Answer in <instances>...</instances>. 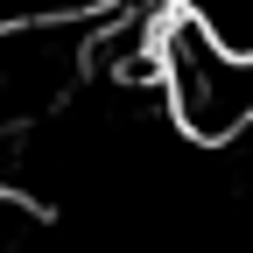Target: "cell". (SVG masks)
Returning a JSON list of instances; mask_svg holds the SVG:
<instances>
[{
  "mask_svg": "<svg viewBox=\"0 0 253 253\" xmlns=\"http://www.w3.org/2000/svg\"><path fill=\"white\" fill-rule=\"evenodd\" d=\"M155 84L183 141L225 148L253 134V49L218 42L190 7L155 14Z\"/></svg>",
  "mask_w": 253,
  "mask_h": 253,
  "instance_id": "cell-1",
  "label": "cell"
},
{
  "mask_svg": "<svg viewBox=\"0 0 253 253\" xmlns=\"http://www.w3.org/2000/svg\"><path fill=\"white\" fill-rule=\"evenodd\" d=\"M91 14H14L0 21V134H28L63 113L84 84Z\"/></svg>",
  "mask_w": 253,
  "mask_h": 253,
  "instance_id": "cell-2",
  "label": "cell"
}]
</instances>
